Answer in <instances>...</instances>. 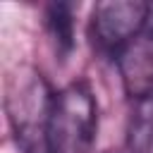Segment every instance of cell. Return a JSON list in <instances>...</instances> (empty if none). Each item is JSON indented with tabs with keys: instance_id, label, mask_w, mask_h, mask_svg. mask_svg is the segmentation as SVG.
<instances>
[{
	"instance_id": "6da1fadb",
	"label": "cell",
	"mask_w": 153,
	"mask_h": 153,
	"mask_svg": "<svg viewBox=\"0 0 153 153\" xmlns=\"http://www.w3.org/2000/svg\"><path fill=\"white\" fill-rule=\"evenodd\" d=\"M98 129V105L84 81L53 93L45 122V153H91Z\"/></svg>"
},
{
	"instance_id": "7a4b0ae2",
	"label": "cell",
	"mask_w": 153,
	"mask_h": 153,
	"mask_svg": "<svg viewBox=\"0 0 153 153\" xmlns=\"http://www.w3.org/2000/svg\"><path fill=\"white\" fill-rule=\"evenodd\" d=\"M148 2L141 0H103L91 10L88 36L98 53L117 57L134 38L143 33Z\"/></svg>"
},
{
	"instance_id": "3957f363",
	"label": "cell",
	"mask_w": 153,
	"mask_h": 153,
	"mask_svg": "<svg viewBox=\"0 0 153 153\" xmlns=\"http://www.w3.org/2000/svg\"><path fill=\"white\" fill-rule=\"evenodd\" d=\"M50 100L53 93L45 91L41 79H31L22 86L17 84V91H12L7 98V112L17 143L26 153H45V122Z\"/></svg>"
},
{
	"instance_id": "277c9868",
	"label": "cell",
	"mask_w": 153,
	"mask_h": 153,
	"mask_svg": "<svg viewBox=\"0 0 153 153\" xmlns=\"http://www.w3.org/2000/svg\"><path fill=\"white\" fill-rule=\"evenodd\" d=\"M122 86L129 98L141 100L153 93V38L139 36L115 57Z\"/></svg>"
},
{
	"instance_id": "8992f818",
	"label": "cell",
	"mask_w": 153,
	"mask_h": 153,
	"mask_svg": "<svg viewBox=\"0 0 153 153\" xmlns=\"http://www.w3.org/2000/svg\"><path fill=\"white\" fill-rule=\"evenodd\" d=\"M45 26L60 55H69L74 48V5L53 2L45 10Z\"/></svg>"
},
{
	"instance_id": "52a82bcc",
	"label": "cell",
	"mask_w": 153,
	"mask_h": 153,
	"mask_svg": "<svg viewBox=\"0 0 153 153\" xmlns=\"http://www.w3.org/2000/svg\"><path fill=\"white\" fill-rule=\"evenodd\" d=\"M143 36L153 38V2H148V14H146V26H143Z\"/></svg>"
},
{
	"instance_id": "5b68a950",
	"label": "cell",
	"mask_w": 153,
	"mask_h": 153,
	"mask_svg": "<svg viewBox=\"0 0 153 153\" xmlns=\"http://www.w3.org/2000/svg\"><path fill=\"white\" fill-rule=\"evenodd\" d=\"M127 151L153 153V93L134 103L127 124Z\"/></svg>"
}]
</instances>
